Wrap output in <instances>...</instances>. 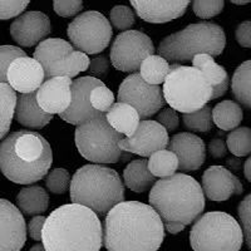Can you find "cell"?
<instances>
[{
    "label": "cell",
    "instance_id": "obj_20",
    "mask_svg": "<svg viewBox=\"0 0 251 251\" xmlns=\"http://www.w3.org/2000/svg\"><path fill=\"white\" fill-rule=\"evenodd\" d=\"M129 3L142 20L163 24L182 17L191 0H129Z\"/></svg>",
    "mask_w": 251,
    "mask_h": 251
},
{
    "label": "cell",
    "instance_id": "obj_22",
    "mask_svg": "<svg viewBox=\"0 0 251 251\" xmlns=\"http://www.w3.org/2000/svg\"><path fill=\"white\" fill-rule=\"evenodd\" d=\"M72 79L68 77L48 78L35 92L37 102L49 114H62L72 100Z\"/></svg>",
    "mask_w": 251,
    "mask_h": 251
},
{
    "label": "cell",
    "instance_id": "obj_15",
    "mask_svg": "<svg viewBox=\"0 0 251 251\" xmlns=\"http://www.w3.org/2000/svg\"><path fill=\"white\" fill-rule=\"evenodd\" d=\"M103 84L102 80L96 77H80L72 82V100L68 109L60 114V118L71 125L79 126L100 114L92 107L89 100L91 91Z\"/></svg>",
    "mask_w": 251,
    "mask_h": 251
},
{
    "label": "cell",
    "instance_id": "obj_44",
    "mask_svg": "<svg viewBox=\"0 0 251 251\" xmlns=\"http://www.w3.org/2000/svg\"><path fill=\"white\" fill-rule=\"evenodd\" d=\"M236 42L243 48H251V22L246 20L237 25L235 30Z\"/></svg>",
    "mask_w": 251,
    "mask_h": 251
},
{
    "label": "cell",
    "instance_id": "obj_12",
    "mask_svg": "<svg viewBox=\"0 0 251 251\" xmlns=\"http://www.w3.org/2000/svg\"><path fill=\"white\" fill-rule=\"evenodd\" d=\"M154 54L151 38L140 30H126L117 35L111 47L112 66L120 72H137L141 63Z\"/></svg>",
    "mask_w": 251,
    "mask_h": 251
},
{
    "label": "cell",
    "instance_id": "obj_27",
    "mask_svg": "<svg viewBox=\"0 0 251 251\" xmlns=\"http://www.w3.org/2000/svg\"><path fill=\"white\" fill-rule=\"evenodd\" d=\"M156 177L150 172L147 161L134 160L123 171V182L131 191L142 194L153 186Z\"/></svg>",
    "mask_w": 251,
    "mask_h": 251
},
{
    "label": "cell",
    "instance_id": "obj_5",
    "mask_svg": "<svg viewBox=\"0 0 251 251\" xmlns=\"http://www.w3.org/2000/svg\"><path fill=\"white\" fill-rule=\"evenodd\" d=\"M71 200L86 206L96 214H107L125 200V185L113 169L86 165L75 171L71 180Z\"/></svg>",
    "mask_w": 251,
    "mask_h": 251
},
{
    "label": "cell",
    "instance_id": "obj_48",
    "mask_svg": "<svg viewBox=\"0 0 251 251\" xmlns=\"http://www.w3.org/2000/svg\"><path fill=\"white\" fill-rule=\"evenodd\" d=\"M244 175H245V178L251 183V156L246 160L245 165H244Z\"/></svg>",
    "mask_w": 251,
    "mask_h": 251
},
{
    "label": "cell",
    "instance_id": "obj_46",
    "mask_svg": "<svg viewBox=\"0 0 251 251\" xmlns=\"http://www.w3.org/2000/svg\"><path fill=\"white\" fill-rule=\"evenodd\" d=\"M46 223V217L44 216H34L29 221L28 224V235L35 241L42 240V231H43V226Z\"/></svg>",
    "mask_w": 251,
    "mask_h": 251
},
{
    "label": "cell",
    "instance_id": "obj_4",
    "mask_svg": "<svg viewBox=\"0 0 251 251\" xmlns=\"http://www.w3.org/2000/svg\"><path fill=\"white\" fill-rule=\"evenodd\" d=\"M53 163L48 141L33 131H17L0 143V171L12 182L31 185L47 176Z\"/></svg>",
    "mask_w": 251,
    "mask_h": 251
},
{
    "label": "cell",
    "instance_id": "obj_11",
    "mask_svg": "<svg viewBox=\"0 0 251 251\" xmlns=\"http://www.w3.org/2000/svg\"><path fill=\"white\" fill-rule=\"evenodd\" d=\"M71 44L86 54H98L109 46L113 35L112 25L100 12L77 15L67 29Z\"/></svg>",
    "mask_w": 251,
    "mask_h": 251
},
{
    "label": "cell",
    "instance_id": "obj_39",
    "mask_svg": "<svg viewBox=\"0 0 251 251\" xmlns=\"http://www.w3.org/2000/svg\"><path fill=\"white\" fill-rule=\"evenodd\" d=\"M25 55L23 49L18 48V47L0 46V83H8L6 82V73H8V68L13 63V60L20 57H25Z\"/></svg>",
    "mask_w": 251,
    "mask_h": 251
},
{
    "label": "cell",
    "instance_id": "obj_38",
    "mask_svg": "<svg viewBox=\"0 0 251 251\" xmlns=\"http://www.w3.org/2000/svg\"><path fill=\"white\" fill-rule=\"evenodd\" d=\"M224 0H192V10L201 19H210L224 10Z\"/></svg>",
    "mask_w": 251,
    "mask_h": 251
},
{
    "label": "cell",
    "instance_id": "obj_24",
    "mask_svg": "<svg viewBox=\"0 0 251 251\" xmlns=\"http://www.w3.org/2000/svg\"><path fill=\"white\" fill-rule=\"evenodd\" d=\"M192 67L197 68L212 87V100L223 97L230 84L227 72L224 67L215 62L214 57L208 54H197L192 58Z\"/></svg>",
    "mask_w": 251,
    "mask_h": 251
},
{
    "label": "cell",
    "instance_id": "obj_49",
    "mask_svg": "<svg viewBox=\"0 0 251 251\" xmlns=\"http://www.w3.org/2000/svg\"><path fill=\"white\" fill-rule=\"evenodd\" d=\"M231 1L232 4H236V5H245V4L251 3V0H228Z\"/></svg>",
    "mask_w": 251,
    "mask_h": 251
},
{
    "label": "cell",
    "instance_id": "obj_35",
    "mask_svg": "<svg viewBox=\"0 0 251 251\" xmlns=\"http://www.w3.org/2000/svg\"><path fill=\"white\" fill-rule=\"evenodd\" d=\"M89 100L94 109L100 113H106L114 104V94L108 87L103 83L91 91Z\"/></svg>",
    "mask_w": 251,
    "mask_h": 251
},
{
    "label": "cell",
    "instance_id": "obj_21",
    "mask_svg": "<svg viewBox=\"0 0 251 251\" xmlns=\"http://www.w3.org/2000/svg\"><path fill=\"white\" fill-rule=\"evenodd\" d=\"M169 150L177 156L178 169L182 171H197L205 163V142L194 133L181 132L175 134L169 142Z\"/></svg>",
    "mask_w": 251,
    "mask_h": 251
},
{
    "label": "cell",
    "instance_id": "obj_6",
    "mask_svg": "<svg viewBox=\"0 0 251 251\" xmlns=\"http://www.w3.org/2000/svg\"><path fill=\"white\" fill-rule=\"evenodd\" d=\"M226 46L224 29L216 23L190 24L185 29L166 37L158 46V53L166 60L188 62L197 54L217 57Z\"/></svg>",
    "mask_w": 251,
    "mask_h": 251
},
{
    "label": "cell",
    "instance_id": "obj_31",
    "mask_svg": "<svg viewBox=\"0 0 251 251\" xmlns=\"http://www.w3.org/2000/svg\"><path fill=\"white\" fill-rule=\"evenodd\" d=\"M17 93L8 83H0V141L6 137L15 114Z\"/></svg>",
    "mask_w": 251,
    "mask_h": 251
},
{
    "label": "cell",
    "instance_id": "obj_28",
    "mask_svg": "<svg viewBox=\"0 0 251 251\" xmlns=\"http://www.w3.org/2000/svg\"><path fill=\"white\" fill-rule=\"evenodd\" d=\"M212 122L217 128L223 131H232L237 128L244 118L243 109L239 103L234 100H223L217 103L211 111Z\"/></svg>",
    "mask_w": 251,
    "mask_h": 251
},
{
    "label": "cell",
    "instance_id": "obj_9",
    "mask_svg": "<svg viewBox=\"0 0 251 251\" xmlns=\"http://www.w3.org/2000/svg\"><path fill=\"white\" fill-rule=\"evenodd\" d=\"M121 138L122 134L112 128L104 113L77 126L75 132L79 154L94 163H116L128 157L118 146Z\"/></svg>",
    "mask_w": 251,
    "mask_h": 251
},
{
    "label": "cell",
    "instance_id": "obj_16",
    "mask_svg": "<svg viewBox=\"0 0 251 251\" xmlns=\"http://www.w3.org/2000/svg\"><path fill=\"white\" fill-rule=\"evenodd\" d=\"M26 241V225L19 208L0 199V251H20Z\"/></svg>",
    "mask_w": 251,
    "mask_h": 251
},
{
    "label": "cell",
    "instance_id": "obj_3",
    "mask_svg": "<svg viewBox=\"0 0 251 251\" xmlns=\"http://www.w3.org/2000/svg\"><path fill=\"white\" fill-rule=\"evenodd\" d=\"M150 206L160 215L166 230L175 235L200 217L205 208V195L194 177L175 174L153 183Z\"/></svg>",
    "mask_w": 251,
    "mask_h": 251
},
{
    "label": "cell",
    "instance_id": "obj_47",
    "mask_svg": "<svg viewBox=\"0 0 251 251\" xmlns=\"http://www.w3.org/2000/svg\"><path fill=\"white\" fill-rule=\"evenodd\" d=\"M208 153L212 158H223L227 153V146L221 138H214L208 143Z\"/></svg>",
    "mask_w": 251,
    "mask_h": 251
},
{
    "label": "cell",
    "instance_id": "obj_25",
    "mask_svg": "<svg viewBox=\"0 0 251 251\" xmlns=\"http://www.w3.org/2000/svg\"><path fill=\"white\" fill-rule=\"evenodd\" d=\"M104 114L112 128L127 137H131L136 132L141 122L138 112L132 106L123 102L114 103Z\"/></svg>",
    "mask_w": 251,
    "mask_h": 251
},
{
    "label": "cell",
    "instance_id": "obj_13",
    "mask_svg": "<svg viewBox=\"0 0 251 251\" xmlns=\"http://www.w3.org/2000/svg\"><path fill=\"white\" fill-rule=\"evenodd\" d=\"M117 98L118 102L133 107L143 120L152 117L165 106L160 86H152L145 82L140 73L128 75L121 83Z\"/></svg>",
    "mask_w": 251,
    "mask_h": 251
},
{
    "label": "cell",
    "instance_id": "obj_50",
    "mask_svg": "<svg viewBox=\"0 0 251 251\" xmlns=\"http://www.w3.org/2000/svg\"><path fill=\"white\" fill-rule=\"evenodd\" d=\"M29 251H46V249H44L43 245H40V244H37V245L31 246L30 250Z\"/></svg>",
    "mask_w": 251,
    "mask_h": 251
},
{
    "label": "cell",
    "instance_id": "obj_40",
    "mask_svg": "<svg viewBox=\"0 0 251 251\" xmlns=\"http://www.w3.org/2000/svg\"><path fill=\"white\" fill-rule=\"evenodd\" d=\"M237 214H239L240 221H241L244 239H245L248 248L251 250V194L244 197V200L239 203Z\"/></svg>",
    "mask_w": 251,
    "mask_h": 251
},
{
    "label": "cell",
    "instance_id": "obj_19",
    "mask_svg": "<svg viewBox=\"0 0 251 251\" xmlns=\"http://www.w3.org/2000/svg\"><path fill=\"white\" fill-rule=\"evenodd\" d=\"M46 73L37 59L20 57L13 60L6 73V82L15 92L22 94L37 92L44 82Z\"/></svg>",
    "mask_w": 251,
    "mask_h": 251
},
{
    "label": "cell",
    "instance_id": "obj_2",
    "mask_svg": "<svg viewBox=\"0 0 251 251\" xmlns=\"http://www.w3.org/2000/svg\"><path fill=\"white\" fill-rule=\"evenodd\" d=\"M42 241L46 251H100L103 226L91 208L72 202L47 217Z\"/></svg>",
    "mask_w": 251,
    "mask_h": 251
},
{
    "label": "cell",
    "instance_id": "obj_8",
    "mask_svg": "<svg viewBox=\"0 0 251 251\" xmlns=\"http://www.w3.org/2000/svg\"><path fill=\"white\" fill-rule=\"evenodd\" d=\"M244 243L241 226L231 215L211 211L196 219L190 231L194 251H240Z\"/></svg>",
    "mask_w": 251,
    "mask_h": 251
},
{
    "label": "cell",
    "instance_id": "obj_14",
    "mask_svg": "<svg viewBox=\"0 0 251 251\" xmlns=\"http://www.w3.org/2000/svg\"><path fill=\"white\" fill-rule=\"evenodd\" d=\"M169 132L157 121L145 120L140 122L137 129L131 137L121 138L120 149L128 153L150 157L154 152L169 146Z\"/></svg>",
    "mask_w": 251,
    "mask_h": 251
},
{
    "label": "cell",
    "instance_id": "obj_18",
    "mask_svg": "<svg viewBox=\"0 0 251 251\" xmlns=\"http://www.w3.org/2000/svg\"><path fill=\"white\" fill-rule=\"evenodd\" d=\"M202 191L210 201L228 200L235 195H241L244 187L241 181L224 166H211L202 175Z\"/></svg>",
    "mask_w": 251,
    "mask_h": 251
},
{
    "label": "cell",
    "instance_id": "obj_36",
    "mask_svg": "<svg viewBox=\"0 0 251 251\" xmlns=\"http://www.w3.org/2000/svg\"><path fill=\"white\" fill-rule=\"evenodd\" d=\"M46 186L51 194L63 195L71 186V175L64 169H54L47 175Z\"/></svg>",
    "mask_w": 251,
    "mask_h": 251
},
{
    "label": "cell",
    "instance_id": "obj_43",
    "mask_svg": "<svg viewBox=\"0 0 251 251\" xmlns=\"http://www.w3.org/2000/svg\"><path fill=\"white\" fill-rule=\"evenodd\" d=\"M157 122L163 126L167 132H172L178 127V116L172 108H165L157 114Z\"/></svg>",
    "mask_w": 251,
    "mask_h": 251
},
{
    "label": "cell",
    "instance_id": "obj_1",
    "mask_svg": "<svg viewBox=\"0 0 251 251\" xmlns=\"http://www.w3.org/2000/svg\"><path fill=\"white\" fill-rule=\"evenodd\" d=\"M165 239L160 215L140 201H122L107 214L103 244L107 251H158Z\"/></svg>",
    "mask_w": 251,
    "mask_h": 251
},
{
    "label": "cell",
    "instance_id": "obj_45",
    "mask_svg": "<svg viewBox=\"0 0 251 251\" xmlns=\"http://www.w3.org/2000/svg\"><path fill=\"white\" fill-rule=\"evenodd\" d=\"M89 72L92 75L102 77L106 75L109 71V59L106 55H98L89 62Z\"/></svg>",
    "mask_w": 251,
    "mask_h": 251
},
{
    "label": "cell",
    "instance_id": "obj_32",
    "mask_svg": "<svg viewBox=\"0 0 251 251\" xmlns=\"http://www.w3.org/2000/svg\"><path fill=\"white\" fill-rule=\"evenodd\" d=\"M147 166L156 178H167L178 170V158L172 151L163 149L150 156Z\"/></svg>",
    "mask_w": 251,
    "mask_h": 251
},
{
    "label": "cell",
    "instance_id": "obj_10",
    "mask_svg": "<svg viewBox=\"0 0 251 251\" xmlns=\"http://www.w3.org/2000/svg\"><path fill=\"white\" fill-rule=\"evenodd\" d=\"M33 58L43 67L46 78L77 77L89 68L91 62L86 53L75 50L71 43L60 38L42 40Z\"/></svg>",
    "mask_w": 251,
    "mask_h": 251
},
{
    "label": "cell",
    "instance_id": "obj_23",
    "mask_svg": "<svg viewBox=\"0 0 251 251\" xmlns=\"http://www.w3.org/2000/svg\"><path fill=\"white\" fill-rule=\"evenodd\" d=\"M14 116L19 125L31 129L44 128L53 118V114L47 113L40 108L35 92L20 94L17 100Z\"/></svg>",
    "mask_w": 251,
    "mask_h": 251
},
{
    "label": "cell",
    "instance_id": "obj_42",
    "mask_svg": "<svg viewBox=\"0 0 251 251\" xmlns=\"http://www.w3.org/2000/svg\"><path fill=\"white\" fill-rule=\"evenodd\" d=\"M53 9L62 18L75 17L83 9V0H53Z\"/></svg>",
    "mask_w": 251,
    "mask_h": 251
},
{
    "label": "cell",
    "instance_id": "obj_34",
    "mask_svg": "<svg viewBox=\"0 0 251 251\" xmlns=\"http://www.w3.org/2000/svg\"><path fill=\"white\" fill-rule=\"evenodd\" d=\"M208 106L202 107L191 113H183L182 121L186 128L196 132H208L212 128V116Z\"/></svg>",
    "mask_w": 251,
    "mask_h": 251
},
{
    "label": "cell",
    "instance_id": "obj_41",
    "mask_svg": "<svg viewBox=\"0 0 251 251\" xmlns=\"http://www.w3.org/2000/svg\"><path fill=\"white\" fill-rule=\"evenodd\" d=\"M29 3L30 0H0V20L19 17Z\"/></svg>",
    "mask_w": 251,
    "mask_h": 251
},
{
    "label": "cell",
    "instance_id": "obj_29",
    "mask_svg": "<svg viewBox=\"0 0 251 251\" xmlns=\"http://www.w3.org/2000/svg\"><path fill=\"white\" fill-rule=\"evenodd\" d=\"M231 89L237 102L251 109V59L241 63L234 72Z\"/></svg>",
    "mask_w": 251,
    "mask_h": 251
},
{
    "label": "cell",
    "instance_id": "obj_26",
    "mask_svg": "<svg viewBox=\"0 0 251 251\" xmlns=\"http://www.w3.org/2000/svg\"><path fill=\"white\" fill-rule=\"evenodd\" d=\"M17 205L20 212L34 216L46 212L49 207V195L40 186L22 188L17 196Z\"/></svg>",
    "mask_w": 251,
    "mask_h": 251
},
{
    "label": "cell",
    "instance_id": "obj_30",
    "mask_svg": "<svg viewBox=\"0 0 251 251\" xmlns=\"http://www.w3.org/2000/svg\"><path fill=\"white\" fill-rule=\"evenodd\" d=\"M171 66L169 60L161 55H150L146 58L140 67V75L145 82L152 86H160L165 82L166 77L170 73Z\"/></svg>",
    "mask_w": 251,
    "mask_h": 251
},
{
    "label": "cell",
    "instance_id": "obj_37",
    "mask_svg": "<svg viewBox=\"0 0 251 251\" xmlns=\"http://www.w3.org/2000/svg\"><path fill=\"white\" fill-rule=\"evenodd\" d=\"M109 18H111V25L118 30H128L136 22L132 9L126 5H116L112 8Z\"/></svg>",
    "mask_w": 251,
    "mask_h": 251
},
{
    "label": "cell",
    "instance_id": "obj_7",
    "mask_svg": "<svg viewBox=\"0 0 251 251\" xmlns=\"http://www.w3.org/2000/svg\"><path fill=\"white\" fill-rule=\"evenodd\" d=\"M212 87L202 72L192 66L172 64L163 82V100L172 109L191 113L212 100Z\"/></svg>",
    "mask_w": 251,
    "mask_h": 251
},
{
    "label": "cell",
    "instance_id": "obj_17",
    "mask_svg": "<svg viewBox=\"0 0 251 251\" xmlns=\"http://www.w3.org/2000/svg\"><path fill=\"white\" fill-rule=\"evenodd\" d=\"M50 19L42 12H26L20 14L10 25L13 40L25 48L37 46L50 34Z\"/></svg>",
    "mask_w": 251,
    "mask_h": 251
},
{
    "label": "cell",
    "instance_id": "obj_33",
    "mask_svg": "<svg viewBox=\"0 0 251 251\" xmlns=\"http://www.w3.org/2000/svg\"><path fill=\"white\" fill-rule=\"evenodd\" d=\"M226 146L236 157H245L251 153V128L237 127L227 136Z\"/></svg>",
    "mask_w": 251,
    "mask_h": 251
}]
</instances>
